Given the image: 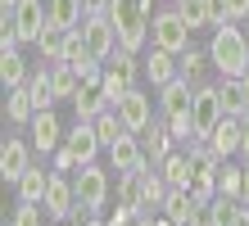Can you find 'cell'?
I'll use <instances>...</instances> for the list:
<instances>
[{"mask_svg":"<svg viewBox=\"0 0 249 226\" xmlns=\"http://www.w3.org/2000/svg\"><path fill=\"white\" fill-rule=\"evenodd\" d=\"M46 27H50L46 0H18L14 14H0V45H36Z\"/></svg>","mask_w":249,"mask_h":226,"instance_id":"cell-1","label":"cell"},{"mask_svg":"<svg viewBox=\"0 0 249 226\" xmlns=\"http://www.w3.org/2000/svg\"><path fill=\"white\" fill-rule=\"evenodd\" d=\"M209 59H213V68L222 72V77H245L249 72V36H245V27H236V23L213 27Z\"/></svg>","mask_w":249,"mask_h":226,"instance_id":"cell-2","label":"cell"},{"mask_svg":"<svg viewBox=\"0 0 249 226\" xmlns=\"http://www.w3.org/2000/svg\"><path fill=\"white\" fill-rule=\"evenodd\" d=\"M150 5L145 0H113L109 5V23L118 27V50H145V41H150Z\"/></svg>","mask_w":249,"mask_h":226,"instance_id":"cell-3","label":"cell"},{"mask_svg":"<svg viewBox=\"0 0 249 226\" xmlns=\"http://www.w3.org/2000/svg\"><path fill=\"white\" fill-rule=\"evenodd\" d=\"M190 27L186 18H181V9L172 5V9H159L154 18H150V41L159 45V50H168V54H181L186 45H190Z\"/></svg>","mask_w":249,"mask_h":226,"instance_id":"cell-4","label":"cell"},{"mask_svg":"<svg viewBox=\"0 0 249 226\" xmlns=\"http://www.w3.org/2000/svg\"><path fill=\"white\" fill-rule=\"evenodd\" d=\"M109 172L113 168H100V158L95 163H82V168L72 172V186H77V204L82 208L100 213V208L109 204Z\"/></svg>","mask_w":249,"mask_h":226,"instance_id":"cell-5","label":"cell"},{"mask_svg":"<svg viewBox=\"0 0 249 226\" xmlns=\"http://www.w3.org/2000/svg\"><path fill=\"white\" fill-rule=\"evenodd\" d=\"M82 41H86V50H91L100 64H109L113 50H118V27L109 23V14H86L82 18Z\"/></svg>","mask_w":249,"mask_h":226,"instance_id":"cell-6","label":"cell"},{"mask_svg":"<svg viewBox=\"0 0 249 226\" xmlns=\"http://www.w3.org/2000/svg\"><path fill=\"white\" fill-rule=\"evenodd\" d=\"M136 72H141V64H136V54L131 50H113V59L105 64V95L118 104L131 86H136Z\"/></svg>","mask_w":249,"mask_h":226,"instance_id":"cell-7","label":"cell"},{"mask_svg":"<svg viewBox=\"0 0 249 226\" xmlns=\"http://www.w3.org/2000/svg\"><path fill=\"white\" fill-rule=\"evenodd\" d=\"M190 118H195V127H199V140H204V136H209L217 122H222V118H227V109H222V90H217L213 82H199V86H195Z\"/></svg>","mask_w":249,"mask_h":226,"instance_id":"cell-8","label":"cell"},{"mask_svg":"<svg viewBox=\"0 0 249 226\" xmlns=\"http://www.w3.org/2000/svg\"><path fill=\"white\" fill-rule=\"evenodd\" d=\"M27 136H32V149H36V154H54V149L64 145L59 113H54V109H36V118L27 122Z\"/></svg>","mask_w":249,"mask_h":226,"instance_id":"cell-9","label":"cell"},{"mask_svg":"<svg viewBox=\"0 0 249 226\" xmlns=\"http://www.w3.org/2000/svg\"><path fill=\"white\" fill-rule=\"evenodd\" d=\"M72 213H77V186H72V176L54 172V176H50V190H46V217L68 222Z\"/></svg>","mask_w":249,"mask_h":226,"instance_id":"cell-10","label":"cell"},{"mask_svg":"<svg viewBox=\"0 0 249 226\" xmlns=\"http://www.w3.org/2000/svg\"><path fill=\"white\" fill-rule=\"evenodd\" d=\"M113 109L123 113V122H127V131H145V127L154 122V95H145L141 86H131L127 95H123L118 104H113Z\"/></svg>","mask_w":249,"mask_h":226,"instance_id":"cell-11","label":"cell"},{"mask_svg":"<svg viewBox=\"0 0 249 226\" xmlns=\"http://www.w3.org/2000/svg\"><path fill=\"white\" fill-rule=\"evenodd\" d=\"M27 168H32V140H18V136H9L5 145H0V176H5V186H14Z\"/></svg>","mask_w":249,"mask_h":226,"instance_id":"cell-12","label":"cell"},{"mask_svg":"<svg viewBox=\"0 0 249 226\" xmlns=\"http://www.w3.org/2000/svg\"><path fill=\"white\" fill-rule=\"evenodd\" d=\"M145 158H150V154H145L141 131H127L123 140H113V145H109V168H113V172H136Z\"/></svg>","mask_w":249,"mask_h":226,"instance_id":"cell-13","label":"cell"},{"mask_svg":"<svg viewBox=\"0 0 249 226\" xmlns=\"http://www.w3.org/2000/svg\"><path fill=\"white\" fill-rule=\"evenodd\" d=\"M64 145L72 149V154H77L82 163H95L100 154H105V145H100V131H95V122H72L68 131H64Z\"/></svg>","mask_w":249,"mask_h":226,"instance_id":"cell-14","label":"cell"},{"mask_svg":"<svg viewBox=\"0 0 249 226\" xmlns=\"http://www.w3.org/2000/svg\"><path fill=\"white\" fill-rule=\"evenodd\" d=\"M240 136H245V118H231L227 113L204 140H209V149H213L217 158H231V154H240Z\"/></svg>","mask_w":249,"mask_h":226,"instance_id":"cell-15","label":"cell"},{"mask_svg":"<svg viewBox=\"0 0 249 226\" xmlns=\"http://www.w3.org/2000/svg\"><path fill=\"white\" fill-rule=\"evenodd\" d=\"M190 104H195V82L190 77H172L168 86H159V113H190Z\"/></svg>","mask_w":249,"mask_h":226,"instance_id":"cell-16","label":"cell"},{"mask_svg":"<svg viewBox=\"0 0 249 226\" xmlns=\"http://www.w3.org/2000/svg\"><path fill=\"white\" fill-rule=\"evenodd\" d=\"M141 72H145V77L154 82V90H159V86H168V82L181 72V64H177V54H168V50H159V45H150V54L141 59Z\"/></svg>","mask_w":249,"mask_h":226,"instance_id":"cell-17","label":"cell"},{"mask_svg":"<svg viewBox=\"0 0 249 226\" xmlns=\"http://www.w3.org/2000/svg\"><path fill=\"white\" fill-rule=\"evenodd\" d=\"M159 213H163V217H172L177 226H190V222H195V213H199V199L190 194V186H172Z\"/></svg>","mask_w":249,"mask_h":226,"instance_id":"cell-18","label":"cell"},{"mask_svg":"<svg viewBox=\"0 0 249 226\" xmlns=\"http://www.w3.org/2000/svg\"><path fill=\"white\" fill-rule=\"evenodd\" d=\"M32 118H36V104H32L27 82H23V86H9V90H5V122H9V127H27Z\"/></svg>","mask_w":249,"mask_h":226,"instance_id":"cell-19","label":"cell"},{"mask_svg":"<svg viewBox=\"0 0 249 226\" xmlns=\"http://www.w3.org/2000/svg\"><path fill=\"white\" fill-rule=\"evenodd\" d=\"M50 176H54V168H27L18 181H14V190H18V199L23 204H46V190H50Z\"/></svg>","mask_w":249,"mask_h":226,"instance_id":"cell-20","label":"cell"},{"mask_svg":"<svg viewBox=\"0 0 249 226\" xmlns=\"http://www.w3.org/2000/svg\"><path fill=\"white\" fill-rule=\"evenodd\" d=\"M32 72H27V59L18 54V45H0V82H5V90L9 86H23Z\"/></svg>","mask_w":249,"mask_h":226,"instance_id":"cell-21","label":"cell"},{"mask_svg":"<svg viewBox=\"0 0 249 226\" xmlns=\"http://www.w3.org/2000/svg\"><path fill=\"white\" fill-rule=\"evenodd\" d=\"M217 90H222V109H227L231 118H249V90H245L240 77H222V82H217Z\"/></svg>","mask_w":249,"mask_h":226,"instance_id":"cell-22","label":"cell"},{"mask_svg":"<svg viewBox=\"0 0 249 226\" xmlns=\"http://www.w3.org/2000/svg\"><path fill=\"white\" fill-rule=\"evenodd\" d=\"M141 140H145V154H150L154 163H159V158H168V154H172V145H177V140H172V131H168V122H159V118L141 131Z\"/></svg>","mask_w":249,"mask_h":226,"instance_id":"cell-23","label":"cell"},{"mask_svg":"<svg viewBox=\"0 0 249 226\" xmlns=\"http://www.w3.org/2000/svg\"><path fill=\"white\" fill-rule=\"evenodd\" d=\"M27 90H32V104H36V109H54V104H59V95H54V72H50V64H46V68H36L32 77H27Z\"/></svg>","mask_w":249,"mask_h":226,"instance_id":"cell-24","label":"cell"},{"mask_svg":"<svg viewBox=\"0 0 249 226\" xmlns=\"http://www.w3.org/2000/svg\"><path fill=\"white\" fill-rule=\"evenodd\" d=\"M50 72H54V95H59V100L72 104V100L82 95V86H86V82H82V72L72 68V64H64V59H59V64H50Z\"/></svg>","mask_w":249,"mask_h":226,"instance_id":"cell-25","label":"cell"},{"mask_svg":"<svg viewBox=\"0 0 249 226\" xmlns=\"http://www.w3.org/2000/svg\"><path fill=\"white\" fill-rule=\"evenodd\" d=\"M36 50H41V59H46V64H59L64 50H68V27H54V23H50L46 32H41Z\"/></svg>","mask_w":249,"mask_h":226,"instance_id":"cell-26","label":"cell"},{"mask_svg":"<svg viewBox=\"0 0 249 226\" xmlns=\"http://www.w3.org/2000/svg\"><path fill=\"white\" fill-rule=\"evenodd\" d=\"M50 5V23L54 27H82V18H86V9H82V0H46Z\"/></svg>","mask_w":249,"mask_h":226,"instance_id":"cell-27","label":"cell"},{"mask_svg":"<svg viewBox=\"0 0 249 226\" xmlns=\"http://www.w3.org/2000/svg\"><path fill=\"white\" fill-rule=\"evenodd\" d=\"M236 222H240V199L213 194V199H209V226H236Z\"/></svg>","mask_w":249,"mask_h":226,"instance_id":"cell-28","label":"cell"},{"mask_svg":"<svg viewBox=\"0 0 249 226\" xmlns=\"http://www.w3.org/2000/svg\"><path fill=\"white\" fill-rule=\"evenodd\" d=\"M177 64H181V77H190V82H204V68H213V59H209V50H195V45H186V50L177 54Z\"/></svg>","mask_w":249,"mask_h":226,"instance_id":"cell-29","label":"cell"},{"mask_svg":"<svg viewBox=\"0 0 249 226\" xmlns=\"http://www.w3.org/2000/svg\"><path fill=\"white\" fill-rule=\"evenodd\" d=\"M95 131H100V145H105V154H109V145L127 136V122H123V113H118V109H105V113L95 118Z\"/></svg>","mask_w":249,"mask_h":226,"instance_id":"cell-30","label":"cell"},{"mask_svg":"<svg viewBox=\"0 0 249 226\" xmlns=\"http://www.w3.org/2000/svg\"><path fill=\"white\" fill-rule=\"evenodd\" d=\"M159 172L168 176V186H190V154L172 149L168 158H159Z\"/></svg>","mask_w":249,"mask_h":226,"instance_id":"cell-31","label":"cell"},{"mask_svg":"<svg viewBox=\"0 0 249 226\" xmlns=\"http://www.w3.org/2000/svg\"><path fill=\"white\" fill-rule=\"evenodd\" d=\"M240 190H245V163H240V168H231V163L222 158V168H217V194L240 199Z\"/></svg>","mask_w":249,"mask_h":226,"instance_id":"cell-32","label":"cell"},{"mask_svg":"<svg viewBox=\"0 0 249 226\" xmlns=\"http://www.w3.org/2000/svg\"><path fill=\"white\" fill-rule=\"evenodd\" d=\"M163 122L172 131V140H199V127H195L190 113H163Z\"/></svg>","mask_w":249,"mask_h":226,"instance_id":"cell-33","label":"cell"},{"mask_svg":"<svg viewBox=\"0 0 249 226\" xmlns=\"http://www.w3.org/2000/svg\"><path fill=\"white\" fill-rule=\"evenodd\" d=\"M177 9L190 27H209V0H177Z\"/></svg>","mask_w":249,"mask_h":226,"instance_id":"cell-34","label":"cell"},{"mask_svg":"<svg viewBox=\"0 0 249 226\" xmlns=\"http://www.w3.org/2000/svg\"><path fill=\"white\" fill-rule=\"evenodd\" d=\"M50 168H54V172H64V176H72V172L82 168V158L72 154L68 145H59V149H54V154H50Z\"/></svg>","mask_w":249,"mask_h":226,"instance_id":"cell-35","label":"cell"},{"mask_svg":"<svg viewBox=\"0 0 249 226\" xmlns=\"http://www.w3.org/2000/svg\"><path fill=\"white\" fill-rule=\"evenodd\" d=\"M41 208H46V204H23V199H18V208H14L9 226H41Z\"/></svg>","mask_w":249,"mask_h":226,"instance_id":"cell-36","label":"cell"},{"mask_svg":"<svg viewBox=\"0 0 249 226\" xmlns=\"http://www.w3.org/2000/svg\"><path fill=\"white\" fill-rule=\"evenodd\" d=\"M222 23H236L231 18V5L227 0H209V27H222Z\"/></svg>","mask_w":249,"mask_h":226,"instance_id":"cell-37","label":"cell"},{"mask_svg":"<svg viewBox=\"0 0 249 226\" xmlns=\"http://www.w3.org/2000/svg\"><path fill=\"white\" fill-rule=\"evenodd\" d=\"M109 5H113V0H82L86 14H109Z\"/></svg>","mask_w":249,"mask_h":226,"instance_id":"cell-38","label":"cell"},{"mask_svg":"<svg viewBox=\"0 0 249 226\" xmlns=\"http://www.w3.org/2000/svg\"><path fill=\"white\" fill-rule=\"evenodd\" d=\"M240 163L249 168V118H245V136H240Z\"/></svg>","mask_w":249,"mask_h":226,"instance_id":"cell-39","label":"cell"},{"mask_svg":"<svg viewBox=\"0 0 249 226\" xmlns=\"http://www.w3.org/2000/svg\"><path fill=\"white\" fill-rule=\"evenodd\" d=\"M240 204H249V168H245V190H240Z\"/></svg>","mask_w":249,"mask_h":226,"instance_id":"cell-40","label":"cell"},{"mask_svg":"<svg viewBox=\"0 0 249 226\" xmlns=\"http://www.w3.org/2000/svg\"><path fill=\"white\" fill-rule=\"evenodd\" d=\"M82 226H109V222H100V213H91V217H86Z\"/></svg>","mask_w":249,"mask_h":226,"instance_id":"cell-41","label":"cell"},{"mask_svg":"<svg viewBox=\"0 0 249 226\" xmlns=\"http://www.w3.org/2000/svg\"><path fill=\"white\" fill-rule=\"evenodd\" d=\"M54 226H77V222H54Z\"/></svg>","mask_w":249,"mask_h":226,"instance_id":"cell-42","label":"cell"},{"mask_svg":"<svg viewBox=\"0 0 249 226\" xmlns=\"http://www.w3.org/2000/svg\"><path fill=\"white\" fill-rule=\"evenodd\" d=\"M240 82H245V90H249V72H245V77H240Z\"/></svg>","mask_w":249,"mask_h":226,"instance_id":"cell-43","label":"cell"},{"mask_svg":"<svg viewBox=\"0 0 249 226\" xmlns=\"http://www.w3.org/2000/svg\"><path fill=\"white\" fill-rule=\"evenodd\" d=\"M245 36H249V27H245Z\"/></svg>","mask_w":249,"mask_h":226,"instance_id":"cell-44","label":"cell"}]
</instances>
